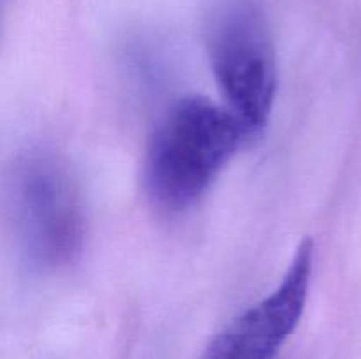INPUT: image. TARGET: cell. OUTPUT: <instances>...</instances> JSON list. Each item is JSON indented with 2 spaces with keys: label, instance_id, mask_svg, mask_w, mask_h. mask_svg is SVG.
Wrapping results in <instances>:
<instances>
[{
  "label": "cell",
  "instance_id": "obj_4",
  "mask_svg": "<svg viewBox=\"0 0 361 359\" xmlns=\"http://www.w3.org/2000/svg\"><path fill=\"white\" fill-rule=\"evenodd\" d=\"M314 241L298 245L277 287L243 310L204 351L203 359H275L302 320L314 273Z\"/></svg>",
  "mask_w": 361,
  "mask_h": 359
},
{
  "label": "cell",
  "instance_id": "obj_2",
  "mask_svg": "<svg viewBox=\"0 0 361 359\" xmlns=\"http://www.w3.org/2000/svg\"><path fill=\"white\" fill-rule=\"evenodd\" d=\"M18 252L34 273H59L81 257L87 208L66 158L46 146H28L14 158L7 182Z\"/></svg>",
  "mask_w": 361,
  "mask_h": 359
},
{
  "label": "cell",
  "instance_id": "obj_1",
  "mask_svg": "<svg viewBox=\"0 0 361 359\" xmlns=\"http://www.w3.org/2000/svg\"><path fill=\"white\" fill-rule=\"evenodd\" d=\"M252 134L226 104L178 99L159 118L143 160L145 190L166 213H182L208 192Z\"/></svg>",
  "mask_w": 361,
  "mask_h": 359
},
{
  "label": "cell",
  "instance_id": "obj_3",
  "mask_svg": "<svg viewBox=\"0 0 361 359\" xmlns=\"http://www.w3.org/2000/svg\"><path fill=\"white\" fill-rule=\"evenodd\" d=\"M207 51L226 106L256 136L267 125L279 88L277 49L252 0H224L207 27Z\"/></svg>",
  "mask_w": 361,
  "mask_h": 359
}]
</instances>
